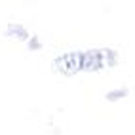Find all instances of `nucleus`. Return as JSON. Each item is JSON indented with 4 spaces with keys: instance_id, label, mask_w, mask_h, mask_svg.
<instances>
[{
    "instance_id": "obj_1",
    "label": "nucleus",
    "mask_w": 135,
    "mask_h": 135,
    "mask_svg": "<svg viewBox=\"0 0 135 135\" xmlns=\"http://www.w3.org/2000/svg\"><path fill=\"white\" fill-rule=\"evenodd\" d=\"M80 61H82V73H99V70L116 67L120 55L112 48H95L80 51Z\"/></svg>"
},
{
    "instance_id": "obj_2",
    "label": "nucleus",
    "mask_w": 135,
    "mask_h": 135,
    "mask_svg": "<svg viewBox=\"0 0 135 135\" xmlns=\"http://www.w3.org/2000/svg\"><path fill=\"white\" fill-rule=\"evenodd\" d=\"M51 70L61 76H76L78 73H82L80 51H67L57 55L51 61Z\"/></svg>"
},
{
    "instance_id": "obj_3",
    "label": "nucleus",
    "mask_w": 135,
    "mask_h": 135,
    "mask_svg": "<svg viewBox=\"0 0 135 135\" xmlns=\"http://www.w3.org/2000/svg\"><path fill=\"white\" fill-rule=\"evenodd\" d=\"M4 36L6 38H12V40H19V42H27L31 38V32L27 31V27L21 23H8L6 29H4Z\"/></svg>"
},
{
    "instance_id": "obj_4",
    "label": "nucleus",
    "mask_w": 135,
    "mask_h": 135,
    "mask_svg": "<svg viewBox=\"0 0 135 135\" xmlns=\"http://www.w3.org/2000/svg\"><path fill=\"white\" fill-rule=\"evenodd\" d=\"M129 95V89L128 88H116V89H110V91H107L105 99L109 103H116V101H122Z\"/></svg>"
},
{
    "instance_id": "obj_5",
    "label": "nucleus",
    "mask_w": 135,
    "mask_h": 135,
    "mask_svg": "<svg viewBox=\"0 0 135 135\" xmlns=\"http://www.w3.org/2000/svg\"><path fill=\"white\" fill-rule=\"evenodd\" d=\"M27 48H29L31 51H40V50H42L40 36H36V34H31V38L27 40Z\"/></svg>"
}]
</instances>
